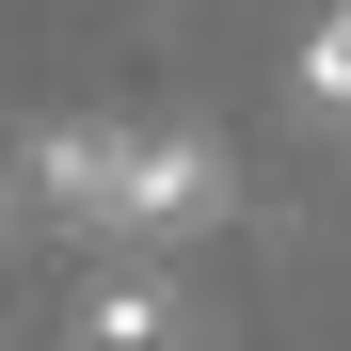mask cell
Instances as JSON below:
<instances>
[{"instance_id":"obj_1","label":"cell","mask_w":351,"mask_h":351,"mask_svg":"<svg viewBox=\"0 0 351 351\" xmlns=\"http://www.w3.org/2000/svg\"><path fill=\"white\" fill-rule=\"evenodd\" d=\"M240 208V160L208 128H112V112H64V128L16 144V223H64V240H112V256H160L192 223Z\"/></svg>"},{"instance_id":"obj_2","label":"cell","mask_w":351,"mask_h":351,"mask_svg":"<svg viewBox=\"0 0 351 351\" xmlns=\"http://www.w3.org/2000/svg\"><path fill=\"white\" fill-rule=\"evenodd\" d=\"M176 319H192V304H176V287L128 256V271H96V304H80V351H176Z\"/></svg>"},{"instance_id":"obj_3","label":"cell","mask_w":351,"mask_h":351,"mask_svg":"<svg viewBox=\"0 0 351 351\" xmlns=\"http://www.w3.org/2000/svg\"><path fill=\"white\" fill-rule=\"evenodd\" d=\"M304 96H319V112H351V0L304 32Z\"/></svg>"}]
</instances>
